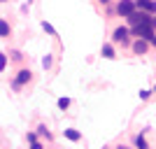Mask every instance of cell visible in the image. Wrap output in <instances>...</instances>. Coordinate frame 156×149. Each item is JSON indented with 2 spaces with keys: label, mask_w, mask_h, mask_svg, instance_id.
Wrapping results in <instances>:
<instances>
[{
  "label": "cell",
  "mask_w": 156,
  "mask_h": 149,
  "mask_svg": "<svg viewBox=\"0 0 156 149\" xmlns=\"http://www.w3.org/2000/svg\"><path fill=\"white\" fill-rule=\"evenodd\" d=\"M128 21L133 23V26H140V23H149V26H151V16L147 12H130Z\"/></svg>",
  "instance_id": "6da1fadb"
},
{
  "label": "cell",
  "mask_w": 156,
  "mask_h": 149,
  "mask_svg": "<svg viewBox=\"0 0 156 149\" xmlns=\"http://www.w3.org/2000/svg\"><path fill=\"white\" fill-rule=\"evenodd\" d=\"M133 35H137V37H147V40H149L151 35H154V26H149V23H140V26L133 28Z\"/></svg>",
  "instance_id": "7a4b0ae2"
},
{
  "label": "cell",
  "mask_w": 156,
  "mask_h": 149,
  "mask_svg": "<svg viewBox=\"0 0 156 149\" xmlns=\"http://www.w3.org/2000/svg\"><path fill=\"white\" fill-rule=\"evenodd\" d=\"M30 75H33V72L30 70H26V68H23V70H19V72H16V79H14V89H21V86H23V84H26V82H30Z\"/></svg>",
  "instance_id": "3957f363"
},
{
  "label": "cell",
  "mask_w": 156,
  "mask_h": 149,
  "mask_svg": "<svg viewBox=\"0 0 156 149\" xmlns=\"http://www.w3.org/2000/svg\"><path fill=\"white\" fill-rule=\"evenodd\" d=\"M130 12H135V0H121L119 2V14L128 16Z\"/></svg>",
  "instance_id": "277c9868"
},
{
  "label": "cell",
  "mask_w": 156,
  "mask_h": 149,
  "mask_svg": "<svg viewBox=\"0 0 156 149\" xmlns=\"http://www.w3.org/2000/svg\"><path fill=\"white\" fill-rule=\"evenodd\" d=\"M112 40H114V42L126 44V42H128V28H117V30H114V35H112Z\"/></svg>",
  "instance_id": "5b68a950"
},
{
  "label": "cell",
  "mask_w": 156,
  "mask_h": 149,
  "mask_svg": "<svg viewBox=\"0 0 156 149\" xmlns=\"http://www.w3.org/2000/svg\"><path fill=\"white\" fill-rule=\"evenodd\" d=\"M135 7H142L144 12H156V2L154 0H135Z\"/></svg>",
  "instance_id": "8992f818"
},
{
  "label": "cell",
  "mask_w": 156,
  "mask_h": 149,
  "mask_svg": "<svg viewBox=\"0 0 156 149\" xmlns=\"http://www.w3.org/2000/svg\"><path fill=\"white\" fill-rule=\"evenodd\" d=\"M147 49H149V44H147L144 40H137L135 44H133V51L135 54H147Z\"/></svg>",
  "instance_id": "52a82bcc"
},
{
  "label": "cell",
  "mask_w": 156,
  "mask_h": 149,
  "mask_svg": "<svg viewBox=\"0 0 156 149\" xmlns=\"http://www.w3.org/2000/svg\"><path fill=\"white\" fill-rule=\"evenodd\" d=\"M65 137H68V140H72V142H77L79 137H82V133H79V130H75V128H65V133H63Z\"/></svg>",
  "instance_id": "ba28073f"
},
{
  "label": "cell",
  "mask_w": 156,
  "mask_h": 149,
  "mask_svg": "<svg viewBox=\"0 0 156 149\" xmlns=\"http://www.w3.org/2000/svg\"><path fill=\"white\" fill-rule=\"evenodd\" d=\"M9 33H12L9 23H7L5 19H0V37H9Z\"/></svg>",
  "instance_id": "9c48e42d"
},
{
  "label": "cell",
  "mask_w": 156,
  "mask_h": 149,
  "mask_svg": "<svg viewBox=\"0 0 156 149\" xmlns=\"http://www.w3.org/2000/svg\"><path fill=\"white\" fill-rule=\"evenodd\" d=\"M103 56H105V59H114V49H112V44H103Z\"/></svg>",
  "instance_id": "30bf717a"
},
{
  "label": "cell",
  "mask_w": 156,
  "mask_h": 149,
  "mask_svg": "<svg viewBox=\"0 0 156 149\" xmlns=\"http://www.w3.org/2000/svg\"><path fill=\"white\" fill-rule=\"evenodd\" d=\"M135 144H137V149H149V147H147V140H144V135H137V137H135Z\"/></svg>",
  "instance_id": "8fae6325"
},
{
  "label": "cell",
  "mask_w": 156,
  "mask_h": 149,
  "mask_svg": "<svg viewBox=\"0 0 156 149\" xmlns=\"http://www.w3.org/2000/svg\"><path fill=\"white\" fill-rule=\"evenodd\" d=\"M37 133H40V135H42V137H47V140L51 137V133L47 130V126H44V123H42V126H37Z\"/></svg>",
  "instance_id": "7c38bea8"
},
{
  "label": "cell",
  "mask_w": 156,
  "mask_h": 149,
  "mask_svg": "<svg viewBox=\"0 0 156 149\" xmlns=\"http://www.w3.org/2000/svg\"><path fill=\"white\" fill-rule=\"evenodd\" d=\"M42 28H44V30L49 33V35H54V37H56V30H54V26H51V23H47V21H44V23H42Z\"/></svg>",
  "instance_id": "4fadbf2b"
},
{
  "label": "cell",
  "mask_w": 156,
  "mask_h": 149,
  "mask_svg": "<svg viewBox=\"0 0 156 149\" xmlns=\"http://www.w3.org/2000/svg\"><path fill=\"white\" fill-rule=\"evenodd\" d=\"M58 107H61V110H68V107H70V100H68V98H61V100H58Z\"/></svg>",
  "instance_id": "5bb4252c"
},
{
  "label": "cell",
  "mask_w": 156,
  "mask_h": 149,
  "mask_svg": "<svg viewBox=\"0 0 156 149\" xmlns=\"http://www.w3.org/2000/svg\"><path fill=\"white\" fill-rule=\"evenodd\" d=\"M7 68V54H0V72Z\"/></svg>",
  "instance_id": "9a60e30c"
},
{
  "label": "cell",
  "mask_w": 156,
  "mask_h": 149,
  "mask_svg": "<svg viewBox=\"0 0 156 149\" xmlns=\"http://www.w3.org/2000/svg\"><path fill=\"white\" fill-rule=\"evenodd\" d=\"M42 65H44V68H49V65H51V56H44V59H42Z\"/></svg>",
  "instance_id": "2e32d148"
},
{
  "label": "cell",
  "mask_w": 156,
  "mask_h": 149,
  "mask_svg": "<svg viewBox=\"0 0 156 149\" xmlns=\"http://www.w3.org/2000/svg\"><path fill=\"white\" fill-rule=\"evenodd\" d=\"M149 96H151V91H140V98H142V100H147Z\"/></svg>",
  "instance_id": "e0dca14e"
},
{
  "label": "cell",
  "mask_w": 156,
  "mask_h": 149,
  "mask_svg": "<svg viewBox=\"0 0 156 149\" xmlns=\"http://www.w3.org/2000/svg\"><path fill=\"white\" fill-rule=\"evenodd\" d=\"M30 149H42V144H40L37 140H33V142H30Z\"/></svg>",
  "instance_id": "ac0fdd59"
},
{
  "label": "cell",
  "mask_w": 156,
  "mask_h": 149,
  "mask_svg": "<svg viewBox=\"0 0 156 149\" xmlns=\"http://www.w3.org/2000/svg\"><path fill=\"white\" fill-rule=\"evenodd\" d=\"M12 59H14V61H21V59H23V56H21L19 51H12Z\"/></svg>",
  "instance_id": "d6986e66"
},
{
  "label": "cell",
  "mask_w": 156,
  "mask_h": 149,
  "mask_svg": "<svg viewBox=\"0 0 156 149\" xmlns=\"http://www.w3.org/2000/svg\"><path fill=\"white\" fill-rule=\"evenodd\" d=\"M149 42H151V44L156 47V35H151V37H149Z\"/></svg>",
  "instance_id": "ffe728a7"
},
{
  "label": "cell",
  "mask_w": 156,
  "mask_h": 149,
  "mask_svg": "<svg viewBox=\"0 0 156 149\" xmlns=\"http://www.w3.org/2000/svg\"><path fill=\"white\" fill-rule=\"evenodd\" d=\"M100 2H103V5H107V2H112V0H100Z\"/></svg>",
  "instance_id": "44dd1931"
},
{
  "label": "cell",
  "mask_w": 156,
  "mask_h": 149,
  "mask_svg": "<svg viewBox=\"0 0 156 149\" xmlns=\"http://www.w3.org/2000/svg\"><path fill=\"white\" fill-rule=\"evenodd\" d=\"M151 26H156V16H154V19H151Z\"/></svg>",
  "instance_id": "7402d4cb"
},
{
  "label": "cell",
  "mask_w": 156,
  "mask_h": 149,
  "mask_svg": "<svg viewBox=\"0 0 156 149\" xmlns=\"http://www.w3.org/2000/svg\"><path fill=\"white\" fill-rule=\"evenodd\" d=\"M121 149H128V147H121Z\"/></svg>",
  "instance_id": "603a6c76"
},
{
  "label": "cell",
  "mask_w": 156,
  "mask_h": 149,
  "mask_svg": "<svg viewBox=\"0 0 156 149\" xmlns=\"http://www.w3.org/2000/svg\"><path fill=\"white\" fill-rule=\"evenodd\" d=\"M0 2H5V0H0Z\"/></svg>",
  "instance_id": "cb8c5ba5"
}]
</instances>
